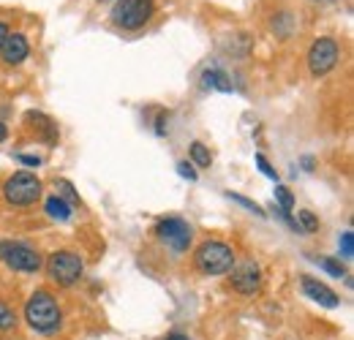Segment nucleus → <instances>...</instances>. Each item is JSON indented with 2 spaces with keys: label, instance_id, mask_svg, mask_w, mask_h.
<instances>
[{
  "label": "nucleus",
  "instance_id": "f257e3e1",
  "mask_svg": "<svg viewBox=\"0 0 354 340\" xmlns=\"http://www.w3.org/2000/svg\"><path fill=\"white\" fill-rule=\"evenodd\" d=\"M60 305L55 302V297L49 292H33L30 299L25 302V321L30 324V330L41 332V335H49L60 327Z\"/></svg>",
  "mask_w": 354,
  "mask_h": 340
},
{
  "label": "nucleus",
  "instance_id": "f03ea898",
  "mask_svg": "<svg viewBox=\"0 0 354 340\" xmlns=\"http://www.w3.org/2000/svg\"><path fill=\"white\" fill-rule=\"evenodd\" d=\"M194 264L202 275H226L234 267V248L223 240H205L194 254Z\"/></svg>",
  "mask_w": 354,
  "mask_h": 340
},
{
  "label": "nucleus",
  "instance_id": "7ed1b4c3",
  "mask_svg": "<svg viewBox=\"0 0 354 340\" xmlns=\"http://www.w3.org/2000/svg\"><path fill=\"white\" fill-rule=\"evenodd\" d=\"M153 14H156V0H115L109 19L123 30H139L153 19Z\"/></svg>",
  "mask_w": 354,
  "mask_h": 340
},
{
  "label": "nucleus",
  "instance_id": "20e7f679",
  "mask_svg": "<svg viewBox=\"0 0 354 340\" xmlns=\"http://www.w3.org/2000/svg\"><path fill=\"white\" fill-rule=\"evenodd\" d=\"M41 196V180L33 171H14L3 182V199L14 207H28L36 205Z\"/></svg>",
  "mask_w": 354,
  "mask_h": 340
},
{
  "label": "nucleus",
  "instance_id": "39448f33",
  "mask_svg": "<svg viewBox=\"0 0 354 340\" xmlns=\"http://www.w3.org/2000/svg\"><path fill=\"white\" fill-rule=\"evenodd\" d=\"M0 261L14 272H39L41 270V254L22 240H0Z\"/></svg>",
  "mask_w": 354,
  "mask_h": 340
},
{
  "label": "nucleus",
  "instance_id": "423d86ee",
  "mask_svg": "<svg viewBox=\"0 0 354 340\" xmlns=\"http://www.w3.org/2000/svg\"><path fill=\"white\" fill-rule=\"evenodd\" d=\"M85 272V261L82 256L74 254V251H55L46 261V275L52 283L57 286H74Z\"/></svg>",
  "mask_w": 354,
  "mask_h": 340
},
{
  "label": "nucleus",
  "instance_id": "0eeeda50",
  "mask_svg": "<svg viewBox=\"0 0 354 340\" xmlns=\"http://www.w3.org/2000/svg\"><path fill=\"white\" fill-rule=\"evenodd\" d=\"M156 237L172 251V254H185L191 248V240H194V229L188 220L177 218V215H169V218H161L156 223Z\"/></svg>",
  "mask_w": 354,
  "mask_h": 340
},
{
  "label": "nucleus",
  "instance_id": "6e6552de",
  "mask_svg": "<svg viewBox=\"0 0 354 340\" xmlns=\"http://www.w3.org/2000/svg\"><path fill=\"white\" fill-rule=\"evenodd\" d=\"M341 60V46L335 39H316L308 49V71L313 77L330 74Z\"/></svg>",
  "mask_w": 354,
  "mask_h": 340
},
{
  "label": "nucleus",
  "instance_id": "1a4fd4ad",
  "mask_svg": "<svg viewBox=\"0 0 354 340\" xmlns=\"http://www.w3.org/2000/svg\"><path fill=\"white\" fill-rule=\"evenodd\" d=\"M229 272H232V275H229L232 289H234L237 294L251 297V294H257V292L262 289V270H259L257 261H243V264L232 267Z\"/></svg>",
  "mask_w": 354,
  "mask_h": 340
},
{
  "label": "nucleus",
  "instance_id": "9d476101",
  "mask_svg": "<svg viewBox=\"0 0 354 340\" xmlns=\"http://www.w3.org/2000/svg\"><path fill=\"white\" fill-rule=\"evenodd\" d=\"M28 55H30V44H28V39H25L22 33H8V39H6L3 49H0L3 63H6V66H19V63L28 60Z\"/></svg>",
  "mask_w": 354,
  "mask_h": 340
},
{
  "label": "nucleus",
  "instance_id": "9b49d317",
  "mask_svg": "<svg viewBox=\"0 0 354 340\" xmlns=\"http://www.w3.org/2000/svg\"><path fill=\"white\" fill-rule=\"evenodd\" d=\"M303 294L308 299H313V302H319L322 308H338V305H341L338 294H335L327 283H322V281H316V278H310V275L303 278Z\"/></svg>",
  "mask_w": 354,
  "mask_h": 340
},
{
  "label": "nucleus",
  "instance_id": "f8f14e48",
  "mask_svg": "<svg viewBox=\"0 0 354 340\" xmlns=\"http://www.w3.org/2000/svg\"><path fill=\"white\" fill-rule=\"evenodd\" d=\"M202 90H218V93H232L234 90V82H232V77L221 71V68H207V71H202Z\"/></svg>",
  "mask_w": 354,
  "mask_h": 340
},
{
  "label": "nucleus",
  "instance_id": "ddd939ff",
  "mask_svg": "<svg viewBox=\"0 0 354 340\" xmlns=\"http://www.w3.org/2000/svg\"><path fill=\"white\" fill-rule=\"evenodd\" d=\"M44 210H46V215L52 218V220H68L71 215H74V207L66 202V199H60L57 193H52V196H46V202H44Z\"/></svg>",
  "mask_w": 354,
  "mask_h": 340
},
{
  "label": "nucleus",
  "instance_id": "4468645a",
  "mask_svg": "<svg viewBox=\"0 0 354 340\" xmlns=\"http://www.w3.org/2000/svg\"><path fill=\"white\" fill-rule=\"evenodd\" d=\"M191 164L199 167V169H210L213 167V155H210V150L202 142H194L191 144Z\"/></svg>",
  "mask_w": 354,
  "mask_h": 340
},
{
  "label": "nucleus",
  "instance_id": "2eb2a0df",
  "mask_svg": "<svg viewBox=\"0 0 354 340\" xmlns=\"http://www.w3.org/2000/svg\"><path fill=\"white\" fill-rule=\"evenodd\" d=\"M272 30H275V36L289 39V36H292V14H286V11L275 14V17H272Z\"/></svg>",
  "mask_w": 354,
  "mask_h": 340
},
{
  "label": "nucleus",
  "instance_id": "dca6fc26",
  "mask_svg": "<svg viewBox=\"0 0 354 340\" xmlns=\"http://www.w3.org/2000/svg\"><path fill=\"white\" fill-rule=\"evenodd\" d=\"M295 223H297V229H300L303 234H313V232H319V218L310 213V210H300Z\"/></svg>",
  "mask_w": 354,
  "mask_h": 340
},
{
  "label": "nucleus",
  "instance_id": "f3484780",
  "mask_svg": "<svg viewBox=\"0 0 354 340\" xmlns=\"http://www.w3.org/2000/svg\"><path fill=\"white\" fill-rule=\"evenodd\" d=\"M57 196H60V199H66L71 207H77V205H80V196L74 193L71 182H66V180H60V182H57Z\"/></svg>",
  "mask_w": 354,
  "mask_h": 340
},
{
  "label": "nucleus",
  "instance_id": "a211bd4d",
  "mask_svg": "<svg viewBox=\"0 0 354 340\" xmlns=\"http://www.w3.org/2000/svg\"><path fill=\"white\" fill-rule=\"evenodd\" d=\"M319 264L327 270V275H333V278H344L346 275V267L341 264V261H335V258H319Z\"/></svg>",
  "mask_w": 354,
  "mask_h": 340
},
{
  "label": "nucleus",
  "instance_id": "6ab92c4d",
  "mask_svg": "<svg viewBox=\"0 0 354 340\" xmlns=\"http://www.w3.org/2000/svg\"><path fill=\"white\" fill-rule=\"evenodd\" d=\"M232 202H237V205H243L248 213H254V215H259V218H265V210L257 205V202H251V199H245V196H240V193H226Z\"/></svg>",
  "mask_w": 354,
  "mask_h": 340
},
{
  "label": "nucleus",
  "instance_id": "aec40b11",
  "mask_svg": "<svg viewBox=\"0 0 354 340\" xmlns=\"http://www.w3.org/2000/svg\"><path fill=\"white\" fill-rule=\"evenodd\" d=\"M14 324H17L14 310H11L8 305H3V302H0V330H11Z\"/></svg>",
  "mask_w": 354,
  "mask_h": 340
},
{
  "label": "nucleus",
  "instance_id": "412c9836",
  "mask_svg": "<svg viewBox=\"0 0 354 340\" xmlns=\"http://www.w3.org/2000/svg\"><path fill=\"white\" fill-rule=\"evenodd\" d=\"M338 245H341V256H344V258H352L354 256V234L352 232H344L341 240H338Z\"/></svg>",
  "mask_w": 354,
  "mask_h": 340
},
{
  "label": "nucleus",
  "instance_id": "4be33fe9",
  "mask_svg": "<svg viewBox=\"0 0 354 340\" xmlns=\"http://www.w3.org/2000/svg\"><path fill=\"white\" fill-rule=\"evenodd\" d=\"M177 174H180V177H185L188 182H194V180H196V169H194V164H188V161H180V164H177Z\"/></svg>",
  "mask_w": 354,
  "mask_h": 340
},
{
  "label": "nucleus",
  "instance_id": "5701e85b",
  "mask_svg": "<svg viewBox=\"0 0 354 340\" xmlns=\"http://www.w3.org/2000/svg\"><path fill=\"white\" fill-rule=\"evenodd\" d=\"M257 167H259V171H262V174H267L270 180H278V174H275V169L270 167V161H267V158L262 155V153L257 155Z\"/></svg>",
  "mask_w": 354,
  "mask_h": 340
},
{
  "label": "nucleus",
  "instance_id": "b1692460",
  "mask_svg": "<svg viewBox=\"0 0 354 340\" xmlns=\"http://www.w3.org/2000/svg\"><path fill=\"white\" fill-rule=\"evenodd\" d=\"M17 161L25 164V167H41V158H39V155H22V153H19Z\"/></svg>",
  "mask_w": 354,
  "mask_h": 340
},
{
  "label": "nucleus",
  "instance_id": "393cba45",
  "mask_svg": "<svg viewBox=\"0 0 354 340\" xmlns=\"http://www.w3.org/2000/svg\"><path fill=\"white\" fill-rule=\"evenodd\" d=\"M167 120H169V115H164V112H161V115H158V126H156V133H161V136L167 133V126H164Z\"/></svg>",
  "mask_w": 354,
  "mask_h": 340
},
{
  "label": "nucleus",
  "instance_id": "a878e982",
  "mask_svg": "<svg viewBox=\"0 0 354 340\" xmlns=\"http://www.w3.org/2000/svg\"><path fill=\"white\" fill-rule=\"evenodd\" d=\"M8 33H11V30H8V25H6V22H0V49H3V44H6V39H8Z\"/></svg>",
  "mask_w": 354,
  "mask_h": 340
},
{
  "label": "nucleus",
  "instance_id": "bb28decb",
  "mask_svg": "<svg viewBox=\"0 0 354 340\" xmlns=\"http://www.w3.org/2000/svg\"><path fill=\"white\" fill-rule=\"evenodd\" d=\"M164 340H191V338H188L185 332H169V335H167Z\"/></svg>",
  "mask_w": 354,
  "mask_h": 340
},
{
  "label": "nucleus",
  "instance_id": "cd10ccee",
  "mask_svg": "<svg viewBox=\"0 0 354 340\" xmlns=\"http://www.w3.org/2000/svg\"><path fill=\"white\" fill-rule=\"evenodd\" d=\"M6 136H8V131H6V126H3V123H0V142H3V139H6Z\"/></svg>",
  "mask_w": 354,
  "mask_h": 340
},
{
  "label": "nucleus",
  "instance_id": "c85d7f7f",
  "mask_svg": "<svg viewBox=\"0 0 354 340\" xmlns=\"http://www.w3.org/2000/svg\"><path fill=\"white\" fill-rule=\"evenodd\" d=\"M313 3H335V0H313Z\"/></svg>",
  "mask_w": 354,
  "mask_h": 340
},
{
  "label": "nucleus",
  "instance_id": "c756f323",
  "mask_svg": "<svg viewBox=\"0 0 354 340\" xmlns=\"http://www.w3.org/2000/svg\"><path fill=\"white\" fill-rule=\"evenodd\" d=\"M101 3H104V0H101Z\"/></svg>",
  "mask_w": 354,
  "mask_h": 340
}]
</instances>
